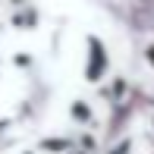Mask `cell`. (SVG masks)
I'll return each mask as SVG.
<instances>
[{
    "instance_id": "7a4b0ae2",
    "label": "cell",
    "mask_w": 154,
    "mask_h": 154,
    "mask_svg": "<svg viewBox=\"0 0 154 154\" xmlns=\"http://www.w3.org/2000/svg\"><path fill=\"white\" fill-rule=\"evenodd\" d=\"M72 116H75V120H79V116H82V120H88V116H91V113H88V107H85V101H75V104H72Z\"/></svg>"
},
{
    "instance_id": "6da1fadb",
    "label": "cell",
    "mask_w": 154,
    "mask_h": 154,
    "mask_svg": "<svg viewBox=\"0 0 154 154\" xmlns=\"http://www.w3.org/2000/svg\"><path fill=\"white\" fill-rule=\"evenodd\" d=\"M85 44H88V54H85V63H82V75H85V82H101L110 69L107 44L101 38H94V35H88Z\"/></svg>"
}]
</instances>
